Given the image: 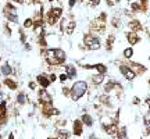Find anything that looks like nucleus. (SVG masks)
<instances>
[{
    "label": "nucleus",
    "mask_w": 150,
    "mask_h": 139,
    "mask_svg": "<svg viewBox=\"0 0 150 139\" xmlns=\"http://www.w3.org/2000/svg\"><path fill=\"white\" fill-rule=\"evenodd\" d=\"M3 32H4V35H6V36H8V38L12 35V29L10 28V24H8L7 21L3 24Z\"/></svg>",
    "instance_id": "5701e85b"
},
{
    "label": "nucleus",
    "mask_w": 150,
    "mask_h": 139,
    "mask_svg": "<svg viewBox=\"0 0 150 139\" xmlns=\"http://www.w3.org/2000/svg\"><path fill=\"white\" fill-rule=\"evenodd\" d=\"M117 139H128V131H126V126H119L117 133H115Z\"/></svg>",
    "instance_id": "f3484780"
},
{
    "label": "nucleus",
    "mask_w": 150,
    "mask_h": 139,
    "mask_svg": "<svg viewBox=\"0 0 150 139\" xmlns=\"http://www.w3.org/2000/svg\"><path fill=\"white\" fill-rule=\"evenodd\" d=\"M143 124H144V125H147V126L150 125V113L146 114V115L143 117Z\"/></svg>",
    "instance_id": "c756f323"
},
{
    "label": "nucleus",
    "mask_w": 150,
    "mask_h": 139,
    "mask_svg": "<svg viewBox=\"0 0 150 139\" xmlns=\"http://www.w3.org/2000/svg\"><path fill=\"white\" fill-rule=\"evenodd\" d=\"M88 92V83L85 81H76L72 83V86L69 89V97L74 101H78L83 95Z\"/></svg>",
    "instance_id": "f257e3e1"
},
{
    "label": "nucleus",
    "mask_w": 150,
    "mask_h": 139,
    "mask_svg": "<svg viewBox=\"0 0 150 139\" xmlns=\"http://www.w3.org/2000/svg\"><path fill=\"white\" fill-rule=\"evenodd\" d=\"M10 118V113H8V106H7V99L0 100V126L6 125Z\"/></svg>",
    "instance_id": "7ed1b4c3"
},
{
    "label": "nucleus",
    "mask_w": 150,
    "mask_h": 139,
    "mask_svg": "<svg viewBox=\"0 0 150 139\" xmlns=\"http://www.w3.org/2000/svg\"><path fill=\"white\" fill-rule=\"evenodd\" d=\"M122 54H124L125 58H131V57L133 56V49H132V47H126Z\"/></svg>",
    "instance_id": "bb28decb"
},
{
    "label": "nucleus",
    "mask_w": 150,
    "mask_h": 139,
    "mask_svg": "<svg viewBox=\"0 0 150 139\" xmlns=\"http://www.w3.org/2000/svg\"><path fill=\"white\" fill-rule=\"evenodd\" d=\"M106 18H107V14L106 13H101L99 15V21H101V22H104V21H106Z\"/></svg>",
    "instance_id": "2f4dec72"
},
{
    "label": "nucleus",
    "mask_w": 150,
    "mask_h": 139,
    "mask_svg": "<svg viewBox=\"0 0 150 139\" xmlns=\"http://www.w3.org/2000/svg\"><path fill=\"white\" fill-rule=\"evenodd\" d=\"M133 103H135V104H138V103H139V99H138V97H135V99H133Z\"/></svg>",
    "instance_id": "58836bf2"
},
{
    "label": "nucleus",
    "mask_w": 150,
    "mask_h": 139,
    "mask_svg": "<svg viewBox=\"0 0 150 139\" xmlns=\"http://www.w3.org/2000/svg\"><path fill=\"white\" fill-rule=\"evenodd\" d=\"M63 95L68 97V96H69V89H68V88H65V86H63Z\"/></svg>",
    "instance_id": "72a5a7b5"
},
{
    "label": "nucleus",
    "mask_w": 150,
    "mask_h": 139,
    "mask_svg": "<svg viewBox=\"0 0 150 139\" xmlns=\"http://www.w3.org/2000/svg\"><path fill=\"white\" fill-rule=\"evenodd\" d=\"M11 3H18V4H24L25 0H10Z\"/></svg>",
    "instance_id": "e433bc0d"
},
{
    "label": "nucleus",
    "mask_w": 150,
    "mask_h": 139,
    "mask_svg": "<svg viewBox=\"0 0 150 139\" xmlns=\"http://www.w3.org/2000/svg\"><path fill=\"white\" fill-rule=\"evenodd\" d=\"M81 121H82V124H83V125H86V126H89V128H90V126H93V117H92V115H90V114H83V115H82L81 117Z\"/></svg>",
    "instance_id": "2eb2a0df"
},
{
    "label": "nucleus",
    "mask_w": 150,
    "mask_h": 139,
    "mask_svg": "<svg viewBox=\"0 0 150 139\" xmlns=\"http://www.w3.org/2000/svg\"><path fill=\"white\" fill-rule=\"evenodd\" d=\"M0 81H1V74H0Z\"/></svg>",
    "instance_id": "a19ab883"
},
{
    "label": "nucleus",
    "mask_w": 150,
    "mask_h": 139,
    "mask_svg": "<svg viewBox=\"0 0 150 139\" xmlns=\"http://www.w3.org/2000/svg\"><path fill=\"white\" fill-rule=\"evenodd\" d=\"M57 79H58V81H60V82H65V81H67V79H68V78H67V75H65V72H61V74H60V75L57 76Z\"/></svg>",
    "instance_id": "c85d7f7f"
},
{
    "label": "nucleus",
    "mask_w": 150,
    "mask_h": 139,
    "mask_svg": "<svg viewBox=\"0 0 150 139\" xmlns=\"http://www.w3.org/2000/svg\"><path fill=\"white\" fill-rule=\"evenodd\" d=\"M75 4H76V0H68V7L69 8H72Z\"/></svg>",
    "instance_id": "c9c22d12"
},
{
    "label": "nucleus",
    "mask_w": 150,
    "mask_h": 139,
    "mask_svg": "<svg viewBox=\"0 0 150 139\" xmlns=\"http://www.w3.org/2000/svg\"><path fill=\"white\" fill-rule=\"evenodd\" d=\"M149 83H150V79H149Z\"/></svg>",
    "instance_id": "37998d69"
},
{
    "label": "nucleus",
    "mask_w": 150,
    "mask_h": 139,
    "mask_svg": "<svg viewBox=\"0 0 150 139\" xmlns=\"http://www.w3.org/2000/svg\"><path fill=\"white\" fill-rule=\"evenodd\" d=\"M49 79H50V82H51V83H54L57 81V75L54 74V72H50V74H49Z\"/></svg>",
    "instance_id": "7c9ffc66"
},
{
    "label": "nucleus",
    "mask_w": 150,
    "mask_h": 139,
    "mask_svg": "<svg viewBox=\"0 0 150 139\" xmlns=\"http://www.w3.org/2000/svg\"><path fill=\"white\" fill-rule=\"evenodd\" d=\"M50 51H51V56L54 57V60H56L57 65H63V64L65 63V60H67V54H65V51L60 49V47H49Z\"/></svg>",
    "instance_id": "20e7f679"
},
{
    "label": "nucleus",
    "mask_w": 150,
    "mask_h": 139,
    "mask_svg": "<svg viewBox=\"0 0 150 139\" xmlns=\"http://www.w3.org/2000/svg\"><path fill=\"white\" fill-rule=\"evenodd\" d=\"M18 33H19V40H21V43L24 44V43H26V33H25V31L22 29V28H19L18 29Z\"/></svg>",
    "instance_id": "a878e982"
},
{
    "label": "nucleus",
    "mask_w": 150,
    "mask_h": 139,
    "mask_svg": "<svg viewBox=\"0 0 150 139\" xmlns=\"http://www.w3.org/2000/svg\"><path fill=\"white\" fill-rule=\"evenodd\" d=\"M126 39H128V42L131 44H136V43H139V40H140L136 32H128V33H126Z\"/></svg>",
    "instance_id": "dca6fc26"
},
{
    "label": "nucleus",
    "mask_w": 150,
    "mask_h": 139,
    "mask_svg": "<svg viewBox=\"0 0 150 139\" xmlns=\"http://www.w3.org/2000/svg\"><path fill=\"white\" fill-rule=\"evenodd\" d=\"M114 88H117V82L110 79V81H107V83L104 85V92H106V93H110Z\"/></svg>",
    "instance_id": "412c9836"
},
{
    "label": "nucleus",
    "mask_w": 150,
    "mask_h": 139,
    "mask_svg": "<svg viewBox=\"0 0 150 139\" xmlns=\"http://www.w3.org/2000/svg\"><path fill=\"white\" fill-rule=\"evenodd\" d=\"M28 88L31 89V90H36V89H38V83L35 82V81H29V82H28Z\"/></svg>",
    "instance_id": "cd10ccee"
},
{
    "label": "nucleus",
    "mask_w": 150,
    "mask_h": 139,
    "mask_svg": "<svg viewBox=\"0 0 150 139\" xmlns=\"http://www.w3.org/2000/svg\"><path fill=\"white\" fill-rule=\"evenodd\" d=\"M83 43H85V46H86L89 50H97V49H100V46H101L100 39L97 36L92 35V33H85L83 35Z\"/></svg>",
    "instance_id": "f03ea898"
},
{
    "label": "nucleus",
    "mask_w": 150,
    "mask_h": 139,
    "mask_svg": "<svg viewBox=\"0 0 150 139\" xmlns=\"http://www.w3.org/2000/svg\"><path fill=\"white\" fill-rule=\"evenodd\" d=\"M0 61H1V56H0Z\"/></svg>",
    "instance_id": "79ce46f5"
},
{
    "label": "nucleus",
    "mask_w": 150,
    "mask_h": 139,
    "mask_svg": "<svg viewBox=\"0 0 150 139\" xmlns=\"http://www.w3.org/2000/svg\"><path fill=\"white\" fill-rule=\"evenodd\" d=\"M129 28L132 29V32H136V31H139L140 29V24H139V21H131L129 22Z\"/></svg>",
    "instance_id": "393cba45"
},
{
    "label": "nucleus",
    "mask_w": 150,
    "mask_h": 139,
    "mask_svg": "<svg viewBox=\"0 0 150 139\" xmlns=\"http://www.w3.org/2000/svg\"><path fill=\"white\" fill-rule=\"evenodd\" d=\"M103 129H104V132L107 135H115L117 131H118V128H117V124H114V122H110V124H103Z\"/></svg>",
    "instance_id": "ddd939ff"
},
{
    "label": "nucleus",
    "mask_w": 150,
    "mask_h": 139,
    "mask_svg": "<svg viewBox=\"0 0 150 139\" xmlns=\"http://www.w3.org/2000/svg\"><path fill=\"white\" fill-rule=\"evenodd\" d=\"M7 1H10V0H7Z\"/></svg>",
    "instance_id": "c03bdc74"
},
{
    "label": "nucleus",
    "mask_w": 150,
    "mask_h": 139,
    "mask_svg": "<svg viewBox=\"0 0 150 139\" xmlns=\"http://www.w3.org/2000/svg\"><path fill=\"white\" fill-rule=\"evenodd\" d=\"M119 72H121L122 76H124L125 79H128V81H133V79L136 78L135 71H132L131 67H128V65H125V64L119 65Z\"/></svg>",
    "instance_id": "423d86ee"
},
{
    "label": "nucleus",
    "mask_w": 150,
    "mask_h": 139,
    "mask_svg": "<svg viewBox=\"0 0 150 139\" xmlns=\"http://www.w3.org/2000/svg\"><path fill=\"white\" fill-rule=\"evenodd\" d=\"M15 103L18 104L19 107H24L29 103V99H28V95L25 93L24 90H18L17 95H15Z\"/></svg>",
    "instance_id": "1a4fd4ad"
},
{
    "label": "nucleus",
    "mask_w": 150,
    "mask_h": 139,
    "mask_svg": "<svg viewBox=\"0 0 150 139\" xmlns=\"http://www.w3.org/2000/svg\"><path fill=\"white\" fill-rule=\"evenodd\" d=\"M104 76L103 74H94V75H92V82L94 83V85H100V83L104 82Z\"/></svg>",
    "instance_id": "aec40b11"
},
{
    "label": "nucleus",
    "mask_w": 150,
    "mask_h": 139,
    "mask_svg": "<svg viewBox=\"0 0 150 139\" xmlns=\"http://www.w3.org/2000/svg\"><path fill=\"white\" fill-rule=\"evenodd\" d=\"M49 10L51 11V14L54 15V18H56L57 21L61 19V15H63V7L61 6H51Z\"/></svg>",
    "instance_id": "4468645a"
},
{
    "label": "nucleus",
    "mask_w": 150,
    "mask_h": 139,
    "mask_svg": "<svg viewBox=\"0 0 150 139\" xmlns=\"http://www.w3.org/2000/svg\"><path fill=\"white\" fill-rule=\"evenodd\" d=\"M35 82L38 83V86L42 89H49L50 86H51V82H50L49 79V75L47 74H44V72H42V74H38L36 76H35Z\"/></svg>",
    "instance_id": "39448f33"
},
{
    "label": "nucleus",
    "mask_w": 150,
    "mask_h": 139,
    "mask_svg": "<svg viewBox=\"0 0 150 139\" xmlns=\"http://www.w3.org/2000/svg\"><path fill=\"white\" fill-rule=\"evenodd\" d=\"M0 74L1 76H11L14 75V68H12V65L8 61H4V63L0 65Z\"/></svg>",
    "instance_id": "9d476101"
},
{
    "label": "nucleus",
    "mask_w": 150,
    "mask_h": 139,
    "mask_svg": "<svg viewBox=\"0 0 150 139\" xmlns=\"http://www.w3.org/2000/svg\"><path fill=\"white\" fill-rule=\"evenodd\" d=\"M7 139H14V133L10 132V133H8V138H7Z\"/></svg>",
    "instance_id": "4c0bfd02"
},
{
    "label": "nucleus",
    "mask_w": 150,
    "mask_h": 139,
    "mask_svg": "<svg viewBox=\"0 0 150 139\" xmlns=\"http://www.w3.org/2000/svg\"><path fill=\"white\" fill-rule=\"evenodd\" d=\"M72 133L75 136H81L83 133V124L81 120H74L72 122Z\"/></svg>",
    "instance_id": "9b49d317"
},
{
    "label": "nucleus",
    "mask_w": 150,
    "mask_h": 139,
    "mask_svg": "<svg viewBox=\"0 0 150 139\" xmlns=\"http://www.w3.org/2000/svg\"><path fill=\"white\" fill-rule=\"evenodd\" d=\"M33 28V18L32 17H26L22 21V29H32Z\"/></svg>",
    "instance_id": "6ab92c4d"
},
{
    "label": "nucleus",
    "mask_w": 150,
    "mask_h": 139,
    "mask_svg": "<svg viewBox=\"0 0 150 139\" xmlns=\"http://www.w3.org/2000/svg\"><path fill=\"white\" fill-rule=\"evenodd\" d=\"M47 1H49V3H53V1H56V0H47Z\"/></svg>",
    "instance_id": "ea45409f"
},
{
    "label": "nucleus",
    "mask_w": 150,
    "mask_h": 139,
    "mask_svg": "<svg viewBox=\"0 0 150 139\" xmlns=\"http://www.w3.org/2000/svg\"><path fill=\"white\" fill-rule=\"evenodd\" d=\"M24 47H25V50H26V51H31L32 50L31 43H28V42H26V43H24Z\"/></svg>",
    "instance_id": "f704fd0d"
},
{
    "label": "nucleus",
    "mask_w": 150,
    "mask_h": 139,
    "mask_svg": "<svg viewBox=\"0 0 150 139\" xmlns=\"http://www.w3.org/2000/svg\"><path fill=\"white\" fill-rule=\"evenodd\" d=\"M75 26H76V22L71 19L68 24H67V26H65V32H67V35H72V33H74Z\"/></svg>",
    "instance_id": "4be33fe9"
},
{
    "label": "nucleus",
    "mask_w": 150,
    "mask_h": 139,
    "mask_svg": "<svg viewBox=\"0 0 150 139\" xmlns=\"http://www.w3.org/2000/svg\"><path fill=\"white\" fill-rule=\"evenodd\" d=\"M92 70H96V71H97V74H103V75H106V72H107V67L104 65V64H101V63L93 64V65H92Z\"/></svg>",
    "instance_id": "a211bd4d"
},
{
    "label": "nucleus",
    "mask_w": 150,
    "mask_h": 139,
    "mask_svg": "<svg viewBox=\"0 0 150 139\" xmlns=\"http://www.w3.org/2000/svg\"><path fill=\"white\" fill-rule=\"evenodd\" d=\"M64 70H65V75H67V78H68V79H75V78H76V75H78L76 67H75V65H72V64H67Z\"/></svg>",
    "instance_id": "f8f14e48"
},
{
    "label": "nucleus",
    "mask_w": 150,
    "mask_h": 139,
    "mask_svg": "<svg viewBox=\"0 0 150 139\" xmlns=\"http://www.w3.org/2000/svg\"><path fill=\"white\" fill-rule=\"evenodd\" d=\"M1 13L4 15V18L8 24H18L19 18H18V14L15 11H7V10H1Z\"/></svg>",
    "instance_id": "6e6552de"
},
{
    "label": "nucleus",
    "mask_w": 150,
    "mask_h": 139,
    "mask_svg": "<svg viewBox=\"0 0 150 139\" xmlns=\"http://www.w3.org/2000/svg\"><path fill=\"white\" fill-rule=\"evenodd\" d=\"M3 10H7V11H15V13H17V6H14V3H11V1H6V4L3 6Z\"/></svg>",
    "instance_id": "b1692460"
},
{
    "label": "nucleus",
    "mask_w": 150,
    "mask_h": 139,
    "mask_svg": "<svg viewBox=\"0 0 150 139\" xmlns=\"http://www.w3.org/2000/svg\"><path fill=\"white\" fill-rule=\"evenodd\" d=\"M131 6H132V10H133V11H138V10L140 8V4H138V3H132Z\"/></svg>",
    "instance_id": "473e14b6"
},
{
    "label": "nucleus",
    "mask_w": 150,
    "mask_h": 139,
    "mask_svg": "<svg viewBox=\"0 0 150 139\" xmlns=\"http://www.w3.org/2000/svg\"><path fill=\"white\" fill-rule=\"evenodd\" d=\"M3 85H4L8 90H11V92H15V90H18V89H19L18 81H15V79H14V78H11V76H7V78H4V79H3Z\"/></svg>",
    "instance_id": "0eeeda50"
}]
</instances>
